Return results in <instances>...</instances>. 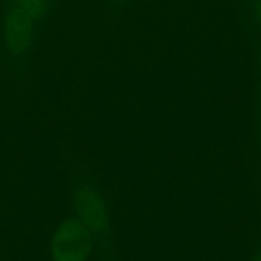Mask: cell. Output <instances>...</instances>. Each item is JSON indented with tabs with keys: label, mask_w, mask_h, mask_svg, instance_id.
<instances>
[{
	"label": "cell",
	"mask_w": 261,
	"mask_h": 261,
	"mask_svg": "<svg viewBox=\"0 0 261 261\" xmlns=\"http://www.w3.org/2000/svg\"><path fill=\"white\" fill-rule=\"evenodd\" d=\"M71 214L93 236L96 246L102 251L112 250V219L109 201L101 186L89 176L78 175L70 191Z\"/></svg>",
	"instance_id": "6da1fadb"
},
{
	"label": "cell",
	"mask_w": 261,
	"mask_h": 261,
	"mask_svg": "<svg viewBox=\"0 0 261 261\" xmlns=\"http://www.w3.org/2000/svg\"><path fill=\"white\" fill-rule=\"evenodd\" d=\"M41 28L24 12L5 2L2 12V42L8 60L17 74H25L38 48Z\"/></svg>",
	"instance_id": "7a4b0ae2"
},
{
	"label": "cell",
	"mask_w": 261,
	"mask_h": 261,
	"mask_svg": "<svg viewBox=\"0 0 261 261\" xmlns=\"http://www.w3.org/2000/svg\"><path fill=\"white\" fill-rule=\"evenodd\" d=\"M94 247L93 236L71 213L56 224L51 234L53 261H88Z\"/></svg>",
	"instance_id": "3957f363"
},
{
	"label": "cell",
	"mask_w": 261,
	"mask_h": 261,
	"mask_svg": "<svg viewBox=\"0 0 261 261\" xmlns=\"http://www.w3.org/2000/svg\"><path fill=\"white\" fill-rule=\"evenodd\" d=\"M32 18L41 28L46 24L56 10V0H5Z\"/></svg>",
	"instance_id": "277c9868"
},
{
	"label": "cell",
	"mask_w": 261,
	"mask_h": 261,
	"mask_svg": "<svg viewBox=\"0 0 261 261\" xmlns=\"http://www.w3.org/2000/svg\"><path fill=\"white\" fill-rule=\"evenodd\" d=\"M250 19L261 36V0H246Z\"/></svg>",
	"instance_id": "5b68a950"
},
{
	"label": "cell",
	"mask_w": 261,
	"mask_h": 261,
	"mask_svg": "<svg viewBox=\"0 0 261 261\" xmlns=\"http://www.w3.org/2000/svg\"><path fill=\"white\" fill-rule=\"evenodd\" d=\"M134 0H109V9L114 15L121 14L122 10L126 9Z\"/></svg>",
	"instance_id": "8992f818"
},
{
	"label": "cell",
	"mask_w": 261,
	"mask_h": 261,
	"mask_svg": "<svg viewBox=\"0 0 261 261\" xmlns=\"http://www.w3.org/2000/svg\"><path fill=\"white\" fill-rule=\"evenodd\" d=\"M261 112V60L259 63V69H257V110Z\"/></svg>",
	"instance_id": "52a82bcc"
},
{
	"label": "cell",
	"mask_w": 261,
	"mask_h": 261,
	"mask_svg": "<svg viewBox=\"0 0 261 261\" xmlns=\"http://www.w3.org/2000/svg\"><path fill=\"white\" fill-rule=\"evenodd\" d=\"M256 142L261 153V112L256 111Z\"/></svg>",
	"instance_id": "ba28073f"
},
{
	"label": "cell",
	"mask_w": 261,
	"mask_h": 261,
	"mask_svg": "<svg viewBox=\"0 0 261 261\" xmlns=\"http://www.w3.org/2000/svg\"><path fill=\"white\" fill-rule=\"evenodd\" d=\"M251 261H261V246L257 247V249L254 251Z\"/></svg>",
	"instance_id": "9c48e42d"
}]
</instances>
